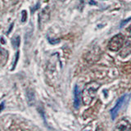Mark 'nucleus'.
<instances>
[{"instance_id":"f257e3e1","label":"nucleus","mask_w":131,"mask_h":131,"mask_svg":"<svg viewBox=\"0 0 131 131\" xmlns=\"http://www.w3.org/2000/svg\"><path fill=\"white\" fill-rule=\"evenodd\" d=\"M101 84L97 81H92L86 84L82 93V100L84 105H90L96 97L97 91Z\"/></svg>"},{"instance_id":"f03ea898","label":"nucleus","mask_w":131,"mask_h":131,"mask_svg":"<svg viewBox=\"0 0 131 131\" xmlns=\"http://www.w3.org/2000/svg\"><path fill=\"white\" fill-rule=\"evenodd\" d=\"M125 43V37L123 35L119 34L113 36L112 39L108 43L109 50L112 52H118L123 48V45Z\"/></svg>"},{"instance_id":"7ed1b4c3","label":"nucleus","mask_w":131,"mask_h":131,"mask_svg":"<svg viewBox=\"0 0 131 131\" xmlns=\"http://www.w3.org/2000/svg\"><path fill=\"white\" fill-rule=\"evenodd\" d=\"M128 97H129L128 94H125V95L121 96L118 99V101L116 102V105H115L114 107L111 110V116H112V120H115V119L116 118L117 115H118L119 112L121 111L123 105L126 102V100H128Z\"/></svg>"},{"instance_id":"20e7f679","label":"nucleus","mask_w":131,"mask_h":131,"mask_svg":"<svg viewBox=\"0 0 131 131\" xmlns=\"http://www.w3.org/2000/svg\"><path fill=\"white\" fill-rule=\"evenodd\" d=\"M123 47H124V48H123V50L121 52V56L123 57H125L131 53V37L126 39Z\"/></svg>"},{"instance_id":"39448f33","label":"nucleus","mask_w":131,"mask_h":131,"mask_svg":"<svg viewBox=\"0 0 131 131\" xmlns=\"http://www.w3.org/2000/svg\"><path fill=\"white\" fill-rule=\"evenodd\" d=\"M80 105V91L77 85L74 89V107L78 109Z\"/></svg>"},{"instance_id":"423d86ee","label":"nucleus","mask_w":131,"mask_h":131,"mask_svg":"<svg viewBox=\"0 0 131 131\" xmlns=\"http://www.w3.org/2000/svg\"><path fill=\"white\" fill-rule=\"evenodd\" d=\"M26 97L30 106H33L35 103V94L32 89H28L26 91Z\"/></svg>"},{"instance_id":"0eeeda50","label":"nucleus","mask_w":131,"mask_h":131,"mask_svg":"<svg viewBox=\"0 0 131 131\" xmlns=\"http://www.w3.org/2000/svg\"><path fill=\"white\" fill-rule=\"evenodd\" d=\"M128 125H129V122L127 121L123 120L121 121V123L119 124V125L117 126V129H121V130H125L128 129Z\"/></svg>"},{"instance_id":"6e6552de","label":"nucleus","mask_w":131,"mask_h":131,"mask_svg":"<svg viewBox=\"0 0 131 131\" xmlns=\"http://www.w3.org/2000/svg\"><path fill=\"white\" fill-rule=\"evenodd\" d=\"M20 37L19 36H16V38L12 40V43H13V45L15 47H18L19 44H20Z\"/></svg>"},{"instance_id":"1a4fd4ad","label":"nucleus","mask_w":131,"mask_h":131,"mask_svg":"<svg viewBox=\"0 0 131 131\" xmlns=\"http://www.w3.org/2000/svg\"><path fill=\"white\" fill-rule=\"evenodd\" d=\"M21 20L24 22L26 21V20L27 18V12L26 11H22V13H21Z\"/></svg>"},{"instance_id":"9d476101","label":"nucleus","mask_w":131,"mask_h":131,"mask_svg":"<svg viewBox=\"0 0 131 131\" xmlns=\"http://www.w3.org/2000/svg\"><path fill=\"white\" fill-rule=\"evenodd\" d=\"M3 107H4V102H3L1 103V112L3 110Z\"/></svg>"},{"instance_id":"9b49d317","label":"nucleus","mask_w":131,"mask_h":131,"mask_svg":"<svg viewBox=\"0 0 131 131\" xmlns=\"http://www.w3.org/2000/svg\"><path fill=\"white\" fill-rule=\"evenodd\" d=\"M128 31H129V32H131V26L128 29Z\"/></svg>"}]
</instances>
